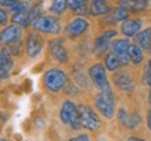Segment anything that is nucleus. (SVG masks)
<instances>
[{"label": "nucleus", "instance_id": "c756f323", "mask_svg": "<svg viewBox=\"0 0 151 141\" xmlns=\"http://www.w3.org/2000/svg\"><path fill=\"white\" fill-rule=\"evenodd\" d=\"M98 141H105V138H104V137H99V140Z\"/></svg>", "mask_w": 151, "mask_h": 141}, {"label": "nucleus", "instance_id": "dca6fc26", "mask_svg": "<svg viewBox=\"0 0 151 141\" xmlns=\"http://www.w3.org/2000/svg\"><path fill=\"white\" fill-rule=\"evenodd\" d=\"M119 120L120 123L129 129H134L136 126H139L140 123V116L137 113H133V115H129L126 112V109H120L119 110Z\"/></svg>", "mask_w": 151, "mask_h": 141}, {"label": "nucleus", "instance_id": "423d86ee", "mask_svg": "<svg viewBox=\"0 0 151 141\" xmlns=\"http://www.w3.org/2000/svg\"><path fill=\"white\" fill-rule=\"evenodd\" d=\"M88 74L91 77L92 82L95 84V87H97L101 92H109V91H112V89H111V84H109L108 78H106L105 69H104L102 64L97 63V64L91 66Z\"/></svg>", "mask_w": 151, "mask_h": 141}, {"label": "nucleus", "instance_id": "412c9836", "mask_svg": "<svg viewBox=\"0 0 151 141\" xmlns=\"http://www.w3.org/2000/svg\"><path fill=\"white\" fill-rule=\"evenodd\" d=\"M104 64H105V67H106L109 71H116L119 67H120V62H119L118 57L111 52V53H108L106 56H105Z\"/></svg>", "mask_w": 151, "mask_h": 141}, {"label": "nucleus", "instance_id": "2f4dec72", "mask_svg": "<svg viewBox=\"0 0 151 141\" xmlns=\"http://www.w3.org/2000/svg\"><path fill=\"white\" fill-rule=\"evenodd\" d=\"M150 103H151V92H150Z\"/></svg>", "mask_w": 151, "mask_h": 141}, {"label": "nucleus", "instance_id": "ddd939ff", "mask_svg": "<svg viewBox=\"0 0 151 141\" xmlns=\"http://www.w3.org/2000/svg\"><path fill=\"white\" fill-rule=\"evenodd\" d=\"M113 82L116 84L118 88H120L122 91H126V92H132L134 89V82L126 71H116L113 76Z\"/></svg>", "mask_w": 151, "mask_h": 141}, {"label": "nucleus", "instance_id": "c85d7f7f", "mask_svg": "<svg viewBox=\"0 0 151 141\" xmlns=\"http://www.w3.org/2000/svg\"><path fill=\"white\" fill-rule=\"evenodd\" d=\"M127 141H144L143 138H140V137H130Z\"/></svg>", "mask_w": 151, "mask_h": 141}, {"label": "nucleus", "instance_id": "7c9ffc66", "mask_svg": "<svg viewBox=\"0 0 151 141\" xmlns=\"http://www.w3.org/2000/svg\"><path fill=\"white\" fill-rule=\"evenodd\" d=\"M148 69H151V60L148 62Z\"/></svg>", "mask_w": 151, "mask_h": 141}, {"label": "nucleus", "instance_id": "9d476101", "mask_svg": "<svg viewBox=\"0 0 151 141\" xmlns=\"http://www.w3.org/2000/svg\"><path fill=\"white\" fill-rule=\"evenodd\" d=\"M49 50H50V54L55 60H58L59 63H66L69 60V53H67V49L65 48L63 45V41L62 39H53L50 41L49 44Z\"/></svg>", "mask_w": 151, "mask_h": 141}, {"label": "nucleus", "instance_id": "9b49d317", "mask_svg": "<svg viewBox=\"0 0 151 141\" xmlns=\"http://www.w3.org/2000/svg\"><path fill=\"white\" fill-rule=\"evenodd\" d=\"M42 46H43V41L39 35L32 32L27 37V41H25V50H27V54L29 57H37L38 54L41 53Z\"/></svg>", "mask_w": 151, "mask_h": 141}, {"label": "nucleus", "instance_id": "39448f33", "mask_svg": "<svg viewBox=\"0 0 151 141\" xmlns=\"http://www.w3.org/2000/svg\"><path fill=\"white\" fill-rule=\"evenodd\" d=\"M32 27L37 29V31H41V32L45 34H56L60 32V22L56 17L52 16H39L32 22Z\"/></svg>", "mask_w": 151, "mask_h": 141}, {"label": "nucleus", "instance_id": "a878e982", "mask_svg": "<svg viewBox=\"0 0 151 141\" xmlns=\"http://www.w3.org/2000/svg\"><path fill=\"white\" fill-rule=\"evenodd\" d=\"M69 141H90V137L87 136V134H80V136L70 138Z\"/></svg>", "mask_w": 151, "mask_h": 141}, {"label": "nucleus", "instance_id": "b1692460", "mask_svg": "<svg viewBox=\"0 0 151 141\" xmlns=\"http://www.w3.org/2000/svg\"><path fill=\"white\" fill-rule=\"evenodd\" d=\"M129 4H130L129 7L133 11H141L148 6V3H147V1H143V0H137V1H129Z\"/></svg>", "mask_w": 151, "mask_h": 141}, {"label": "nucleus", "instance_id": "1a4fd4ad", "mask_svg": "<svg viewBox=\"0 0 151 141\" xmlns=\"http://www.w3.org/2000/svg\"><path fill=\"white\" fill-rule=\"evenodd\" d=\"M90 24L84 18H74L71 20L65 28V35H67L69 38H76L81 34H84L88 29Z\"/></svg>", "mask_w": 151, "mask_h": 141}, {"label": "nucleus", "instance_id": "393cba45", "mask_svg": "<svg viewBox=\"0 0 151 141\" xmlns=\"http://www.w3.org/2000/svg\"><path fill=\"white\" fill-rule=\"evenodd\" d=\"M7 13H6L3 9H0V25H3V24H6L7 22Z\"/></svg>", "mask_w": 151, "mask_h": 141}, {"label": "nucleus", "instance_id": "cd10ccee", "mask_svg": "<svg viewBox=\"0 0 151 141\" xmlns=\"http://www.w3.org/2000/svg\"><path fill=\"white\" fill-rule=\"evenodd\" d=\"M147 125H148V129L151 131V110L148 112V116H147Z\"/></svg>", "mask_w": 151, "mask_h": 141}, {"label": "nucleus", "instance_id": "473e14b6", "mask_svg": "<svg viewBox=\"0 0 151 141\" xmlns=\"http://www.w3.org/2000/svg\"><path fill=\"white\" fill-rule=\"evenodd\" d=\"M1 141H4V140H1Z\"/></svg>", "mask_w": 151, "mask_h": 141}, {"label": "nucleus", "instance_id": "aec40b11", "mask_svg": "<svg viewBox=\"0 0 151 141\" xmlns=\"http://www.w3.org/2000/svg\"><path fill=\"white\" fill-rule=\"evenodd\" d=\"M129 59L130 62H133L134 64H140L143 62V50H141L137 45H130L129 48Z\"/></svg>", "mask_w": 151, "mask_h": 141}, {"label": "nucleus", "instance_id": "f8f14e48", "mask_svg": "<svg viewBox=\"0 0 151 141\" xmlns=\"http://www.w3.org/2000/svg\"><path fill=\"white\" fill-rule=\"evenodd\" d=\"M13 66H14V62L11 57V53L7 49H1L0 50V78L1 80L9 78Z\"/></svg>", "mask_w": 151, "mask_h": 141}, {"label": "nucleus", "instance_id": "6ab92c4d", "mask_svg": "<svg viewBox=\"0 0 151 141\" xmlns=\"http://www.w3.org/2000/svg\"><path fill=\"white\" fill-rule=\"evenodd\" d=\"M111 11V7L106 1L102 0H94L90 6V13L91 16H102V14H108Z\"/></svg>", "mask_w": 151, "mask_h": 141}, {"label": "nucleus", "instance_id": "f3484780", "mask_svg": "<svg viewBox=\"0 0 151 141\" xmlns=\"http://www.w3.org/2000/svg\"><path fill=\"white\" fill-rule=\"evenodd\" d=\"M141 21L140 20H126L122 24V32L126 37H136L140 32Z\"/></svg>", "mask_w": 151, "mask_h": 141}, {"label": "nucleus", "instance_id": "7ed1b4c3", "mask_svg": "<svg viewBox=\"0 0 151 141\" xmlns=\"http://www.w3.org/2000/svg\"><path fill=\"white\" fill-rule=\"evenodd\" d=\"M60 120H62L65 125H70L73 130L81 129L77 106H76L71 101H65V102H63L62 109H60Z\"/></svg>", "mask_w": 151, "mask_h": 141}, {"label": "nucleus", "instance_id": "bb28decb", "mask_svg": "<svg viewBox=\"0 0 151 141\" xmlns=\"http://www.w3.org/2000/svg\"><path fill=\"white\" fill-rule=\"evenodd\" d=\"M144 80H146V82L151 87V69H147V70H146V76H144Z\"/></svg>", "mask_w": 151, "mask_h": 141}, {"label": "nucleus", "instance_id": "5701e85b", "mask_svg": "<svg viewBox=\"0 0 151 141\" xmlns=\"http://www.w3.org/2000/svg\"><path fill=\"white\" fill-rule=\"evenodd\" d=\"M67 7H69V6H67V1H65V0H56V1L52 3L50 10L53 11V13H63Z\"/></svg>", "mask_w": 151, "mask_h": 141}, {"label": "nucleus", "instance_id": "2eb2a0df", "mask_svg": "<svg viewBox=\"0 0 151 141\" xmlns=\"http://www.w3.org/2000/svg\"><path fill=\"white\" fill-rule=\"evenodd\" d=\"M116 35V31L115 29H108V31H105L102 32L97 39H95V45H94V49H95V52L97 53H101L104 52L105 49L108 48V44L111 38H113Z\"/></svg>", "mask_w": 151, "mask_h": 141}, {"label": "nucleus", "instance_id": "a211bd4d", "mask_svg": "<svg viewBox=\"0 0 151 141\" xmlns=\"http://www.w3.org/2000/svg\"><path fill=\"white\" fill-rule=\"evenodd\" d=\"M129 17V13L122 9V7H118L115 10H111L109 14L105 17L104 21L108 22V24H115V22H119V21H126V18Z\"/></svg>", "mask_w": 151, "mask_h": 141}, {"label": "nucleus", "instance_id": "4468645a", "mask_svg": "<svg viewBox=\"0 0 151 141\" xmlns=\"http://www.w3.org/2000/svg\"><path fill=\"white\" fill-rule=\"evenodd\" d=\"M136 45L141 49L151 53V28H146L136 35Z\"/></svg>", "mask_w": 151, "mask_h": 141}, {"label": "nucleus", "instance_id": "20e7f679", "mask_svg": "<svg viewBox=\"0 0 151 141\" xmlns=\"http://www.w3.org/2000/svg\"><path fill=\"white\" fill-rule=\"evenodd\" d=\"M95 106L106 119H112L115 115V99L112 91L109 92H99L95 97Z\"/></svg>", "mask_w": 151, "mask_h": 141}, {"label": "nucleus", "instance_id": "0eeeda50", "mask_svg": "<svg viewBox=\"0 0 151 141\" xmlns=\"http://www.w3.org/2000/svg\"><path fill=\"white\" fill-rule=\"evenodd\" d=\"M129 48L130 44L127 39H116L112 42V53L119 59L120 64H127L130 62Z\"/></svg>", "mask_w": 151, "mask_h": 141}, {"label": "nucleus", "instance_id": "6e6552de", "mask_svg": "<svg viewBox=\"0 0 151 141\" xmlns=\"http://www.w3.org/2000/svg\"><path fill=\"white\" fill-rule=\"evenodd\" d=\"M22 31L18 25H9L4 29L0 31V44L1 45H11L16 44L21 39Z\"/></svg>", "mask_w": 151, "mask_h": 141}, {"label": "nucleus", "instance_id": "f03ea898", "mask_svg": "<svg viewBox=\"0 0 151 141\" xmlns=\"http://www.w3.org/2000/svg\"><path fill=\"white\" fill-rule=\"evenodd\" d=\"M77 112H78V119H80V126L83 129L87 130H97L101 122L98 115L92 110L90 106L87 105H78L77 106Z\"/></svg>", "mask_w": 151, "mask_h": 141}, {"label": "nucleus", "instance_id": "f257e3e1", "mask_svg": "<svg viewBox=\"0 0 151 141\" xmlns=\"http://www.w3.org/2000/svg\"><path fill=\"white\" fill-rule=\"evenodd\" d=\"M67 82V76L60 69H49L43 76V85L49 92H59Z\"/></svg>", "mask_w": 151, "mask_h": 141}, {"label": "nucleus", "instance_id": "4be33fe9", "mask_svg": "<svg viewBox=\"0 0 151 141\" xmlns=\"http://www.w3.org/2000/svg\"><path fill=\"white\" fill-rule=\"evenodd\" d=\"M67 6L77 13H81V14L87 13V3L83 0H70V1H67Z\"/></svg>", "mask_w": 151, "mask_h": 141}]
</instances>
